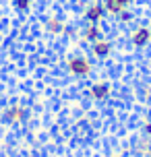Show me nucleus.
I'll list each match as a JSON object with an SVG mask.
<instances>
[{"label": "nucleus", "instance_id": "nucleus-7", "mask_svg": "<svg viewBox=\"0 0 151 157\" xmlns=\"http://www.w3.org/2000/svg\"><path fill=\"white\" fill-rule=\"evenodd\" d=\"M114 52H116V44L108 35H103L102 39H97V41H93L89 46V56L95 62H108L112 56H114Z\"/></svg>", "mask_w": 151, "mask_h": 157}, {"label": "nucleus", "instance_id": "nucleus-10", "mask_svg": "<svg viewBox=\"0 0 151 157\" xmlns=\"http://www.w3.org/2000/svg\"><path fill=\"white\" fill-rule=\"evenodd\" d=\"M35 2H37V0H10V8H13L15 15L27 17V15H31V13H33Z\"/></svg>", "mask_w": 151, "mask_h": 157}, {"label": "nucleus", "instance_id": "nucleus-11", "mask_svg": "<svg viewBox=\"0 0 151 157\" xmlns=\"http://www.w3.org/2000/svg\"><path fill=\"white\" fill-rule=\"evenodd\" d=\"M114 21H116V25H120V27H130L133 23L139 21V13H137L135 8H126V10H122Z\"/></svg>", "mask_w": 151, "mask_h": 157}, {"label": "nucleus", "instance_id": "nucleus-5", "mask_svg": "<svg viewBox=\"0 0 151 157\" xmlns=\"http://www.w3.org/2000/svg\"><path fill=\"white\" fill-rule=\"evenodd\" d=\"M81 19H83V23L103 25V21L108 19L103 0H85L83 6H81Z\"/></svg>", "mask_w": 151, "mask_h": 157}, {"label": "nucleus", "instance_id": "nucleus-6", "mask_svg": "<svg viewBox=\"0 0 151 157\" xmlns=\"http://www.w3.org/2000/svg\"><path fill=\"white\" fill-rule=\"evenodd\" d=\"M29 118H31V110L25 103H19V101L6 105L4 112H2V120L10 126H23L29 122Z\"/></svg>", "mask_w": 151, "mask_h": 157}, {"label": "nucleus", "instance_id": "nucleus-13", "mask_svg": "<svg viewBox=\"0 0 151 157\" xmlns=\"http://www.w3.org/2000/svg\"><path fill=\"white\" fill-rule=\"evenodd\" d=\"M139 132H141V136L151 139V112L145 114V116L139 120Z\"/></svg>", "mask_w": 151, "mask_h": 157}, {"label": "nucleus", "instance_id": "nucleus-12", "mask_svg": "<svg viewBox=\"0 0 151 157\" xmlns=\"http://www.w3.org/2000/svg\"><path fill=\"white\" fill-rule=\"evenodd\" d=\"M149 149H151V139H147V136L135 139V143H133V155H149Z\"/></svg>", "mask_w": 151, "mask_h": 157}, {"label": "nucleus", "instance_id": "nucleus-2", "mask_svg": "<svg viewBox=\"0 0 151 157\" xmlns=\"http://www.w3.org/2000/svg\"><path fill=\"white\" fill-rule=\"evenodd\" d=\"M126 44L135 52H145L151 48V21H137L126 29Z\"/></svg>", "mask_w": 151, "mask_h": 157}, {"label": "nucleus", "instance_id": "nucleus-14", "mask_svg": "<svg viewBox=\"0 0 151 157\" xmlns=\"http://www.w3.org/2000/svg\"><path fill=\"white\" fill-rule=\"evenodd\" d=\"M130 157H147V155H130Z\"/></svg>", "mask_w": 151, "mask_h": 157}, {"label": "nucleus", "instance_id": "nucleus-1", "mask_svg": "<svg viewBox=\"0 0 151 157\" xmlns=\"http://www.w3.org/2000/svg\"><path fill=\"white\" fill-rule=\"evenodd\" d=\"M95 68L97 62L89 56V52H83V50H72L62 60L64 75H68L75 81H89L95 75Z\"/></svg>", "mask_w": 151, "mask_h": 157}, {"label": "nucleus", "instance_id": "nucleus-9", "mask_svg": "<svg viewBox=\"0 0 151 157\" xmlns=\"http://www.w3.org/2000/svg\"><path fill=\"white\" fill-rule=\"evenodd\" d=\"M137 2L139 0H103V6H106V13H108V19H116L122 10L137 6Z\"/></svg>", "mask_w": 151, "mask_h": 157}, {"label": "nucleus", "instance_id": "nucleus-4", "mask_svg": "<svg viewBox=\"0 0 151 157\" xmlns=\"http://www.w3.org/2000/svg\"><path fill=\"white\" fill-rule=\"evenodd\" d=\"M68 21L64 19L60 13H48L41 19V33L50 39H64V33L68 29Z\"/></svg>", "mask_w": 151, "mask_h": 157}, {"label": "nucleus", "instance_id": "nucleus-15", "mask_svg": "<svg viewBox=\"0 0 151 157\" xmlns=\"http://www.w3.org/2000/svg\"><path fill=\"white\" fill-rule=\"evenodd\" d=\"M147 157H151V149H149V155H147Z\"/></svg>", "mask_w": 151, "mask_h": 157}, {"label": "nucleus", "instance_id": "nucleus-8", "mask_svg": "<svg viewBox=\"0 0 151 157\" xmlns=\"http://www.w3.org/2000/svg\"><path fill=\"white\" fill-rule=\"evenodd\" d=\"M103 35H106L103 25H97V23H85V25H81V44L91 46L93 41L102 39Z\"/></svg>", "mask_w": 151, "mask_h": 157}, {"label": "nucleus", "instance_id": "nucleus-3", "mask_svg": "<svg viewBox=\"0 0 151 157\" xmlns=\"http://www.w3.org/2000/svg\"><path fill=\"white\" fill-rule=\"evenodd\" d=\"M87 97L91 103H95V105H106V103L112 101V97H114V85H112L108 78H93L91 83L87 85Z\"/></svg>", "mask_w": 151, "mask_h": 157}]
</instances>
